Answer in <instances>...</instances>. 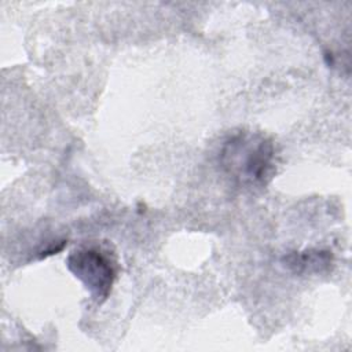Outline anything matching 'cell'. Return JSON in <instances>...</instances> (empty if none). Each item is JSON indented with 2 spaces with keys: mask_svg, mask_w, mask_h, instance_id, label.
<instances>
[{
  "mask_svg": "<svg viewBox=\"0 0 352 352\" xmlns=\"http://www.w3.org/2000/svg\"><path fill=\"white\" fill-rule=\"evenodd\" d=\"M220 164L236 184L263 187L271 180L276 166L274 142L261 132H236L224 142Z\"/></svg>",
  "mask_w": 352,
  "mask_h": 352,
  "instance_id": "1",
  "label": "cell"
},
{
  "mask_svg": "<svg viewBox=\"0 0 352 352\" xmlns=\"http://www.w3.org/2000/svg\"><path fill=\"white\" fill-rule=\"evenodd\" d=\"M66 265L98 302H103L109 297L118 267L114 253L107 248L96 243L82 245L67 256Z\"/></svg>",
  "mask_w": 352,
  "mask_h": 352,
  "instance_id": "2",
  "label": "cell"
},
{
  "mask_svg": "<svg viewBox=\"0 0 352 352\" xmlns=\"http://www.w3.org/2000/svg\"><path fill=\"white\" fill-rule=\"evenodd\" d=\"M331 260V254L329 252L315 250V252H304V253H293L289 254L286 261L290 267H293L296 271H307V268L319 270L320 265L329 264Z\"/></svg>",
  "mask_w": 352,
  "mask_h": 352,
  "instance_id": "3",
  "label": "cell"
}]
</instances>
